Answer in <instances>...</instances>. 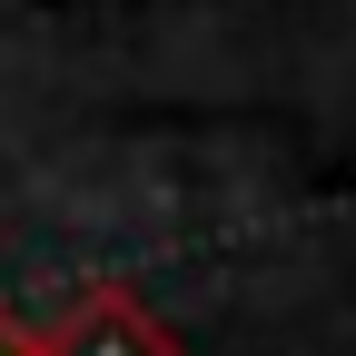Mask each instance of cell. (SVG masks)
Segmentation results:
<instances>
[{
  "label": "cell",
  "instance_id": "cell-1",
  "mask_svg": "<svg viewBox=\"0 0 356 356\" xmlns=\"http://www.w3.org/2000/svg\"><path fill=\"white\" fill-rule=\"evenodd\" d=\"M50 356H168V337H159L149 307H129V297H79L50 327Z\"/></svg>",
  "mask_w": 356,
  "mask_h": 356
},
{
  "label": "cell",
  "instance_id": "cell-2",
  "mask_svg": "<svg viewBox=\"0 0 356 356\" xmlns=\"http://www.w3.org/2000/svg\"><path fill=\"white\" fill-rule=\"evenodd\" d=\"M0 356H10V346H0Z\"/></svg>",
  "mask_w": 356,
  "mask_h": 356
}]
</instances>
